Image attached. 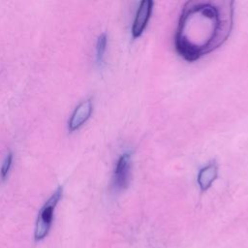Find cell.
Returning a JSON list of instances; mask_svg holds the SVG:
<instances>
[{
  "instance_id": "ba28073f",
  "label": "cell",
  "mask_w": 248,
  "mask_h": 248,
  "mask_svg": "<svg viewBox=\"0 0 248 248\" xmlns=\"http://www.w3.org/2000/svg\"><path fill=\"white\" fill-rule=\"evenodd\" d=\"M12 163H13V153L12 152H9L4 161H3V164L1 166V169H0V176H1V179L2 180H5L9 174V171L11 170V167H12Z\"/></svg>"
},
{
  "instance_id": "8992f818",
  "label": "cell",
  "mask_w": 248,
  "mask_h": 248,
  "mask_svg": "<svg viewBox=\"0 0 248 248\" xmlns=\"http://www.w3.org/2000/svg\"><path fill=\"white\" fill-rule=\"evenodd\" d=\"M218 175V167L215 163H210L202 168L197 176V183L202 191H206L211 187Z\"/></svg>"
},
{
  "instance_id": "7a4b0ae2",
  "label": "cell",
  "mask_w": 248,
  "mask_h": 248,
  "mask_svg": "<svg viewBox=\"0 0 248 248\" xmlns=\"http://www.w3.org/2000/svg\"><path fill=\"white\" fill-rule=\"evenodd\" d=\"M62 194H63V188L59 186L41 208L36 221V226H35V232H34L35 241H40L47 235L52 224L54 209L58 202L60 201Z\"/></svg>"
},
{
  "instance_id": "3957f363",
  "label": "cell",
  "mask_w": 248,
  "mask_h": 248,
  "mask_svg": "<svg viewBox=\"0 0 248 248\" xmlns=\"http://www.w3.org/2000/svg\"><path fill=\"white\" fill-rule=\"evenodd\" d=\"M131 154L123 153L120 155L116 162L112 177V187L115 191L121 192L128 187L131 176Z\"/></svg>"
},
{
  "instance_id": "277c9868",
  "label": "cell",
  "mask_w": 248,
  "mask_h": 248,
  "mask_svg": "<svg viewBox=\"0 0 248 248\" xmlns=\"http://www.w3.org/2000/svg\"><path fill=\"white\" fill-rule=\"evenodd\" d=\"M153 4V1L150 0H144L140 3L132 25V35L134 38H139L145 30L151 17Z\"/></svg>"
},
{
  "instance_id": "5b68a950",
  "label": "cell",
  "mask_w": 248,
  "mask_h": 248,
  "mask_svg": "<svg viewBox=\"0 0 248 248\" xmlns=\"http://www.w3.org/2000/svg\"><path fill=\"white\" fill-rule=\"evenodd\" d=\"M93 111V105L90 99L81 102L73 111L69 122L68 130L69 132H74L79 129L91 116Z\"/></svg>"
},
{
  "instance_id": "52a82bcc",
  "label": "cell",
  "mask_w": 248,
  "mask_h": 248,
  "mask_svg": "<svg viewBox=\"0 0 248 248\" xmlns=\"http://www.w3.org/2000/svg\"><path fill=\"white\" fill-rule=\"evenodd\" d=\"M107 44H108V38L107 34L103 33L101 34L96 43V61L99 66H102L104 63V57L107 49Z\"/></svg>"
},
{
  "instance_id": "6da1fadb",
  "label": "cell",
  "mask_w": 248,
  "mask_h": 248,
  "mask_svg": "<svg viewBox=\"0 0 248 248\" xmlns=\"http://www.w3.org/2000/svg\"><path fill=\"white\" fill-rule=\"evenodd\" d=\"M232 19V1H188L175 33L177 53L193 62L218 48L229 38Z\"/></svg>"
}]
</instances>
